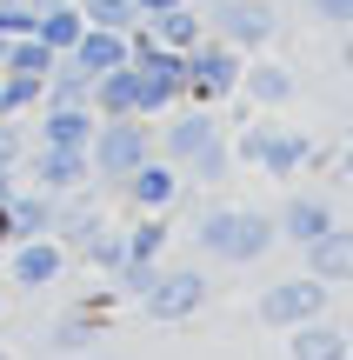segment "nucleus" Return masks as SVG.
I'll list each match as a JSON object with an SVG mask.
<instances>
[{
    "label": "nucleus",
    "mask_w": 353,
    "mask_h": 360,
    "mask_svg": "<svg viewBox=\"0 0 353 360\" xmlns=\"http://www.w3.org/2000/svg\"><path fill=\"white\" fill-rule=\"evenodd\" d=\"M0 360H13V354H7V347H0Z\"/></svg>",
    "instance_id": "obj_38"
},
{
    "label": "nucleus",
    "mask_w": 353,
    "mask_h": 360,
    "mask_svg": "<svg viewBox=\"0 0 353 360\" xmlns=\"http://www.w3.org/2000/svg\"><path fill=\"white\" fill-rule=\"evenodd\" d=\"M67 60H74L80 74H114V67H127V34H120V27H87Z\"/></svg>",
    "instance_id": "obj_14"
},
{
    "label": "nucleus",
    "mask_w": 353,
    "mask_h": 360,
    "mask_svg": "<svg viewBox=\"0 0 353 360\" xmlns=\"http://www.w3.org/2000/svg\"><path fill=\"white\" fill-rule=\"evenodd\" d=\"M200 20H207V34H220L227 47H240V53H260L267 40L280 34V20H274L267 0H207Z\"/></svg>",
    "instance_id": "obj_4"
},
{
    "label": "nucleus",
    "mask_w": 353,
    "mask_h": 360,
    "mask_svg": "<svg viewBox=\"0 0 353 360\" xmlns=\"http://www.w3.org/2000/svg\"><path fill=\"white\" fill-rule=\"evenodd\" d=\"M160 247H167V220L160 214H147L140 227H127V254L133 260H160Z\"/></svg>",
    "instance_id": "obj_29"
},
{
    "label": "nucleus",
    "mask_w": 353,
    "mask_h": 360,
    "mask_svg": "<svg viewBox=\"0 0 353 360\" xmlns=\"http://www.w3.org/2000/svg\"><path fill=\"white\" fill-rule=\"evenodd\" d=\"M87 160H93V180H127L140 160H154V127H147L140 114H114V120H100L93 127V141H87Z\"/></svg>",
    "instance_id": "obj_2"
},
{
    "label": "nucleus",
    "mask_w": 353,
    "mask_h": 360,
    "mask_svg": "<svg viewBox=\"0 0 353 360\" xmlns=\"http://www.w3.org/2000/svg\"><path fill=\"white\" fill-rule=\"evenodd\" d=\"M293 334V360H353V340H347V327H333L327 314H314V321H300V327H287Z\"/></svg>",
    "instance_id": "obj_13"
},
{
    "label": "nucleus",
    "mask_w": 353,
    "mask_h": 360,
    "mask_svg": "<svg viewBox=\"0 0 353 360\" xmlns=\"http://www.w3.org/2000/svg\"><path fill=\"white\" fill-rule=\"evenodd\" d=\"M194 7H207V0H194Z\"/></svg>",
    "instance_id": "obj_40"
},
{
    "label": "nucleus",
    "mask_w": 353,
    "mask_h": 360,
    "mask_svg": "<svg viewBox=\"0 0 353 360\" xmlns=\"http://www.w3.org/2000/svg\"><path fill=\"white\" fill-rule=\"evenodd\" d=\"M13 240V220H7V200H0V247Z\"/></svg>",
    "instance_id": "obj_33"
},
{
    "label": "nucleus",
    "mask_w": 353,
    "mask_h": 360,
    "mask_svg": "<svg viewBox=\"0 0 353 360\" xmlns=\"http://www.w3.org/2000/svg\"><path fill=\"white\" fill-rule=\"evenodd\" d=\"M74 7H80V20H87V27H120V34L140 20L133 0H74Z\"/></svg>",
    "instance_id": "obj_27"
},
{
    "label": "nucleus",
    "mask_w": 353,
    "mask_h": 360,
    "mask_svg": "<svg viewBox=\"0 0 353 360\" xmlns=\"http://www.w3.org/2000/svg\"><path fill=\"white\" fill-rule=\"evenodd\" d=\"M0 67H7V34H0Z\"/></svg>",
    "instance_id": "obj_36"
},
{
    "label": "nucleus",
    "mask_w": 353,
    "mask_h": 360,
    "mask_svg": "<svg viewBox=\"0 0 353 360\" xmlns=\"http://www.w3.org/2000/svg\"><path fill=\"white\" fill-rule=\"evenodd\" d=\"M227 167H234V147H227V134H213V141L200 147V154L187 160L180 174L194 180V187H220V180H227Z\"/></svg>",
    "instance_id": "obj_25"
},
{
    "label": "nucleus",
    "mask_w": 353,
    "mask_h": 360,
    "mask_svg": "<svg viewBox=\"0 0 353 360\" xmlns=\"http://www.w3.org/2000/svg\"><path fill=\"white\" fill-rule=\"evenodd\" d=\"M0 114H7V101H0Z\"/></svg>",
    "instance_id": "obj_39"
},
{
    "label": "nucleus",
    "mask_w": 353,
    "mask_h": 360,
    "mask_svg": "<svg viewBox=\"0 0 353 360\" xmlns=\"http://www.w3.org/2000/svg\"><path fill=\"white\" fill-rule=\"evenodd\" d=\"M240 87H247V101H260V107H287L293 94H300V80H293L280 60H247L240 67Z\"/></svg>",
    "instance_id": "obj_17"
},
{
    "label": "nucleus",
    "mask_w": 353,
    "mask_h": 360,
    "mask_svg": "<svg viewBox=\"0 0 353 360\" xmlns=\"http://www.w3.org/2000/svg\"><path fill=\"white\" fill-rule=\"evenodd\" d=\"M327 294L333 287L320 281V274H287V281H274L260 294V321L267 327H300V321H314V314H327Z\"/></svg>",
    "instance_id": "obj_5"
},
{
    "label": "nucleus",
    "mask_w": 353,
    "mask_h": 360,
    "mask_svg": "<svg viewBox=\"0 0 353 360\" xmlns=\"http://www.w3.org/2000/svg\"><path fill=\"white\" fill-rule=\"evenodd\" d=\"M167 7H180V0H133V13H140V20H154V13H167ZM187 7H194V0H187Z\"/></svg>",
    "instance_id": "obj_32"
},
{
    "label": "nucleus",
    "mask_w": 353,
    "mask_h": 360,
    "mask_svg": "<svg viewBox=\"0 0 353 360\" xmlns=\"http://www.w3.org/2000/svg\"><path fill=\"white\" fill-rule=\"evenodd\" d=\"M7 193H13V167H0V200H7Z\"/></svg>",
    "instance_id": "obj_34"
},
{
    "label": "nucleus",
    "mask_w": 353,
    "mask_h": 360,
    "mask_svg": "<svg viewBox=\"0 0 353 360\" xmlns=\"http://www.w3.org/2000/svg\"><path fill=\"white\" fill-rule=\"evenodd\" d=\"M347 67H353V40H347Z\"/></svg>",
    "instance_id": "obj_37"
},
{
    "label": "nucleus",
    "mask_w": 353,
    "mask_h": 360,
    "mask_svg": "<svg viewBox=\"0 0 353 360\" xmlns=\"http://www.w3.org/2000/svg\"><path fill=\"white\" fill-rule=\"evenodd\" d=\"M140 307H147V321H187V314L207 307V274L200 267H160L154 287L140 294Z\"/></svg>",
    "instance_id": "obj_6"
},
{
    "label": "nucleus",
    "mask_w": 353,
    "mask_h": 360,
    "mask_svg": "<svg viewBox=\"0 0 353 360\" xmlns=\"http://www.w3.org/2000/svg\"><path fill=\"white\" fill-rule=\"evenodd\" d=\"M87 180H93L87 147H47V141H40V154H34V187H47V193H80Z\"/></svg>",
    "instance_id": "obj_10"
},
{
    "label": "nucleus",
    "mask_w": 353,
    "mask_h": 360,
    "mask_svg": "<svg viewBox=\"0 0 353 360\" xmlns=\"http://www.w3.org/2000/svg\"><path fill=\"white\" fill-rule=\"evenodd\" d=\"M53 207H60V193H47V187H13L7 193L13 240H27V233H53Z\"/></svg>",
    "instance_id": "obj_15"
},
{
    "label": "nucleus",
    "mask_w": 353,
    "mask_h": 360,
    "mask_svg": "<svg viewBox=\"0 0 353 360\" xmlns=\"http://www.w3.org/2000/svg\"><path fill=\"white\" fill-rule=\"evenodd\" d=\"M314 160V141H307L300 127H267V147H260V167L274 174V180H293Z\"/></svg>",
    "instance_id": "obj_16"
},
{
    "label": "nucleus",
    "mask_w": 353,
    "mask_h": 360,
    "mask_svg": "<svg viewBox=\"0 0 353 360\" xmlns=\"http://www.w3.org/2000/svg\"><path fill=\"white\" fill-rule=\"evenodd\" d=\"M194 240H200V254H213V260H260V254H274V240H280V227H274V214H253V207H213L207 220L194 227Z\"/></svg>",
    "instance_id": "obj_1"
},
{
    "label": "nucleus",
    "mask_w": 353,
    "mask_h": 360,
    "mask_svg": "<svg viewBox=\"0 0 353 360\" xmlns=\"http://www.w3.org/2000/svg\"><path fill=\"white\" fill-rule=\"evenodd\" d=\"M300 254H307V274H320L327 287H353V227L333 220V227L320 233L314 247H300Z\"/></svg>",
    "instance_id": "obj_11"
},
{
    "label": "nucleus",
    "mask_w": 353,
    "mask_h": 360,
    "mask_svg": "<svg viewBox=\"0 0 353 360\" xmlns=\"http://www.w3.org/2000/svg\"><path fill=\"white\" fill-rule=\"evenodd\" d=\"M147 27H154V40H160V47H173V53H187V47H194L200 34H207L200 7H187V0H180V7H167V13H154Z\"/></svg>",
    "instance_id": "obj_21"
},
{
    "label": "nucleus",
    "mask_w": 353,
    "mask_h": 360,
    "mask_svg": "<svg viewBox=\"0 0 353 360\" xmlns=\"http://www.w3.org/2000/svg\"><path fill=\"white\" fill-rule=\"evenodd\" d=\"M213 134H227V127H220V120H213L200 101H187L180 114L167 120V127H154V154H160V160H173V167H187V160H194L200 147L213 141Z\"/></svg>",
    "instance_id": "obj_8"
},
{
    "label": "nucleus",
    "mask_w": 353,
    "mask_h": 360,
    "mask_svg": "<svg viewBox=\"0 0 353 360\" xmlns=\"http://www.w3.org/2000/svg\"><path fill=\"white\" fill-rule=\"evenodd\" d=\"M53 60H60V53H53L40 34H13V40H7V74H34V80H47Z\"/></svg>",
    "instance_id": "obj_24"
},
{
    "label": "nucleus",
    "mask_w": 353,
    "mask_h": 360,
    "mask_svg": "<svg viewBox=\"0 0 353 360\" xmlns=\"http://www.w3.org/2000/svg\"><path fill=\"white\" fill-rule=\"evenodd\" d=\"M274 227H280V240H293V247H314L320 233L333 227V207L320 200V193H293V200L274 214Z\"/></svg>",
    "instance_id": "obj_12"
},
{
    "label": "nucleus",
    "mask_w": 353,
    "mask_h": 360,
    "mask_svg": "<svg viewBox=\"0 0 353 360\" xmlns=\"http://www.w3.org/2000/svg\"><path fill=\"white\" fill-rule=\"evenodd\" d=\"M154 274H160V260H133V254H127V260L114 267V294H120V300H140L147 287H154Z\"/></svg>",
    "instance_id": "obj_28"
},
{
    "label": "nucleus",
    "mask_w": 353,
    "mask_h": 360,
    "mask_svg": "<svg viewBox=\"0 0 353 360\" xmlns=\"http://www.w3.org/2000/svg\"><path fill=\"white\" fill-rule=\"evenodd\" d=\"M40 107H93V74H80L74 60H53V74L40 80Z\"/></svg>",
    "instance_id": "obj_19"
},
{
    "label": "nucleus",
    "mask_w": 353,
    "mask_h": 360,
    "mask_svg": "<svg viewBox=\"0 0 353 360\" xmlns=\"http://www.w3.org/2000/svg\"><path fill=\"white\" fill-rule=\"evenodd\" d=\"M100 327H107V321H93L87 307H67L60 321L47 327V347H53V354H87L93 340H100Z\"/></svg>",
    "instance_id": "obj_22"
},
{
    "label": "nucleus",
    "mask_w": 353,
    "mask_h": 360,
    "mask_svg": "<svg viewBox=\"0 0 353 360\" xmlns=\"http://www.w3.org/2000/svg\"><path fill=\"white\" fill-rule=\"evenodd\" d=\"M133 60L127 67H114V74H93V114L100 120H114V114H133Z\"/></svg>",
    "instance_id": "obj_23"
},
{
    "label": "nucleus",
    "mask_w": 353,
    "mask_h": 360,
    "mask_svg": "<svg viewBox=\"0 0 353 360\" xmlns=\"http://www.w3.org/2000/svg\"><path fill=\"white\" fill-rule=\"evenodd\" d=\"M340 167H347V174H353V141H347V154H340Z\"/></svg>",
    "instance_id": "obj_35"
},
{
    "label": "nucleus",
    "mask_w": 353,
    "mask_h": 360,
    "mask_svg": "<svg viewBox=\"0 0 353 360\" xmlns=\"http://www.w3.org/2000/svg\"><path fill=\"white\" fill-rule=\"evenodd\" d=\"M93 127H100L93 107H47V114H40V141L47 147H87Z\"/></svg>",
    "instance_id": "obj_18"
},
{
    "label": "nucleus",
    "mask_w": 353,
    "mask_h": 360,
    "mask_svg": "<svg viewBox=\"0 0 353 360\" xmlns=\"http://www.w3.org/2000/svg\"><path fill=\"white\" fill-rule=\"evenodd\" d=\"M80 260H87V267H100V274H114L120 260H127V233H120V227H107V220H100V227L87 233V247H80Z\"/></svg>",
    "instance_id": "obj_26"
},
{
    "label": "nucleus",
    "mask_w": 353,
    "mask_h": 360,
    "mask_svg": "<svg viewBox=\"0 0 353 360\" xmlns=\"http://www.w3.org/2000/svg\"><path fill=\"white\" fill-rule=\"evenodd\" d=\"M34 34L47 40L53 53H74V40L87 34V20H80V7H74V0H53V7H40V20H34Z\"/></svg>",
    "instance_id": "obj_20"
},
{
    "label": "nucleus",
    "mask_w": 353,
    "mask_h": 360,
    "mask_svg": "<svg viewBox=\"0 0 353 360\" xmlns=\"http://www.w3.org/2000/svg\"><path fill=\"white\" fill-rule=\"evenodd\" d=\"M0 267H7L13 287H53L67 274V247L53 240V233H27V240H7Z\"/></svg>",
    "instance_id": "obj_7"
},
{
    "label": "nucleus",
    "mask_w": 353,
    "mask_h": 360,
    "mask_svg": "<svg viewBox=\"0 0 353 360\" xmlns=\"http://www.w3.org/2000/svg\"><path fill=\"white\" fill-rule=\"evenodd\" d=\"M120 193H127L140 214H167V207H173V193H180V167L154 154V160H140V167L120 180Z\"/></svg>",
    "instance_id": "obj_9"
},
{
    "label": "nucleus",
    "mask_w": 353,
    "mask_h": 360,
    "mask_svg": "<svg viewBox=\"0 0 353 360\" xmlns=\"http://www.w3.org/2000/svg\"><path fill=\"white\" fill-rule=\"evenodd\" d=\"M240 67H247L240 47H227L220 34H200L194 47H187V101H200V107L227 101V94L240 87Z\"/></svg>",
    "instance_id": "obj_3"
},
{
    "label": "nucleus",
    "mask_w": 353,
    "mask_h": 360,
    "mask_svg": "<svg viewBox=\"0 0 353 360\" xmlns=\"http://www.w3.org/2000/svg\"><path fill=\"white\" fill-rule=\"evenodd\" d=\"M314 7V20H327V27H353V0H307Z\"/></svg>",
    "instance_id": "obj_31"
},
{
    "label": "nucleus",
    "mask_w": 353,
    "mask_h": 360,
    "mask_svg": "<svg viewBox=\"0 0 353 360\" xmlns=\"http://www.w3.org/2000/svg\"><path fill=\"white\" fill-rule=\"evenodd\" d=\"M234 160H247V167H260V147H267V127H247V134H234Z\"/></svg>",
    "instance_id": "obj_30"
}]
</instances>
